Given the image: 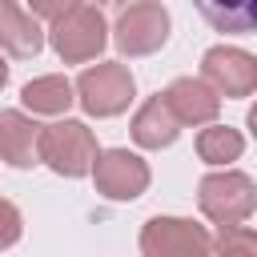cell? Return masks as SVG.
Masks as SVG:
<instances>
[{
	"instance_id": "7c38bea8",
	"label": "cell",
	"mask_w": 257,
	"mask_h": 257,
	"mask_svg": "<svg viewBox=\"0 0 257 257\" xmlns=\"http://www.w3.org/2000/svg\"><path fill=\"white\" fill-rule=\"evenodd\" d=\"M20 100L32 116H64L76 104V88L64 72H44L20 88Z\"/></svg>"
},
{
	"instance_id": "9a60e30c",
	"label": "cell",
	"mask_w": 257,
	"mask_h": 257,
	"mask_svg": "<svg viewBox=\"0 0 257 257\" xmlns=\"http://www.w3.org/2000/svg\"><path fill=\"white\" fill-rule=\"evenodd\" d=\"M197 12L221 32H257V4H197Z\"/></svg>"
},
{
	"instance_id": "9c48e42d",
	"label": "cell",
	"mask_w": 257,
	"mask_h": 257,
	"mask_svg": "<svg viewBox=\"0 0 257 257\" xmlns=\"http://www.w3.org/2000/svg\"><path fill=\"white\" fill-rule=\"evenodd\" d=\"M173 120L177 124H217V112H221V96L201 80V76H177L169 80V88L161 92Z\"/></svg>"
},
{
	"instance_id": "8992f818",
	"label": "cell",
	"mask_w": 257,
	"mask_h": 257,
	"mask_svg": "<svg viewBox=\"0 0 257 257\" xmlns=\"http://www.w3.org/2000/svg\"><path fill=\"white\" fill-rule=\"evenodd\" d=\"M169 8L161 0H137V4H124L116 12V24H112V44L120 56H149L157 52L165 40H169Z\"/></svg>"
},
{
	"instance_id": "3957f363",
	"label": "cell",
	"mask_w": 257,
	"mask_h": 257,
	"mask_svg": "<svg viewBox=\"0 0 257 257\" xmlns=\"http://www.w3.org/2000/svg\"><path fill=\"white\" fill-rule=\"evenodd\" d=\"M197 205L213 225H245L257 213V181L241 169H213L197 181Z\"/></svg>"
},
{
	"instance_id": "ac0fdd59",
	"label": "cell",
	"mask_w": 257,
	"mask_h": 257,
	"mask_svg": "<svg viewBox=\"0 0 257 257\" xmlns=\"http://www.w3.org/2000/svg\"><path fill=\"white\" fill-rule=\"evenodd\" d=\"M245 124H249V133H253V141H257V104H249V112H245Z\"/></svg>"
},
{
	"instance_id": "ba28073f",
	"label": "cell",
	"mask_w": 257,
	"mask_h": 257,
	"mask_svg": "<svg viewBox=\"0 0 257 257\" xmlns=\"http://www.w3.org/2000/svg\"><path fill=\"white\" fill-rule=\"evenodd\" d=\"M149 181H153L149 161L128 149H100V157L92 165V185L108 201H137V197H145Z\"/></svg>"
},
{
	"instance_id": "e0dca14e",
	"label": "cell",
	"mask_w": 257,
	"mask_h": 257,
	"mask_svg": "<svg viewBox=\"0 0 257 257\" xmlns=\"http://www.w3.org/2000/svg\"><path fill=\"white\" fill-rule=\"evenodd\" d=\"M20 237H24V217H20V209H16L8 197H0V253L12 249Z\"/></svg>"
},
{
	"instance_id": "8fae6325",
	"label": "cell",
	"mask_w": 257,
	"mask_h": 257,
	"mask_svg": "<svg viewBox=\"0 0 257 257\" xmlns=\"http://www.w3.org/2000/svg\"><path fill=\"white\" fill-rule=\"evenodd\" d=\"M44 48V28L40 20H32L28 8L12 4V0H0V52L16 56V60H28Z\"/></svg>"
},
{
	"instance_id": "7a4b0ae2",
	"label": "cell",
	"mask_w": 257,
	"mask_h": 257,
	"mask_svg": "<svg viewBox=\"0 0 257 257\" xmlns=\"http://www.w3.org/2000/svg\"><path fill=\"white\" fill-rule=\"evenodd\" d=\"M100 157L96 133L84 120L60 116L52 124H40V165H48L56 177H92V165Z\"/></svg>"
},
{
	"instance_id": "2e32d148",
	"label": "cell",
	"mask_w": 257,
	"mask_h": 257,
	"mask_svg": "<svg viewBox=\"0 0 257 257\" xmlns=\"http://www.w3.org/2000/svg\"><path fill=\"white\" fill-rule=\"evenodd\" d=\"M213 257H257V229L225 225L213 237Z\"/></svg>"
},
{
	"instance_id": "30bf717a",
	"label": "cell",
	"mask_w": 257,
	"mask_h": 257,
	"mask_svg": "<svg viewBox=\"0 0 257 257\" xmlns=\"http://www.w3.org/2000/svg\"><path fill=\"white\" fill-rule=\"evenodd\" d=\"M0 161L12 169L40 165V124L20 108H0Z\"/></svg>"
},
{
	"instance_id": "52a82bcc",
	"label": "cell",
	"mask_w": 257,
	"mask_h": 257,
	"mask_svg": "<svg viewBox=\"0 0 257 257\" xmlns=\"http://www.w3.org/2000/svg\"><path fill=\"white\" fill-rule=\"evenodd\" d=\"M201 80L229 100L253 96L257 92V56L237 48V44H213L201 56Z\"/></svg>"
},
{
	"instance_id": "4fadbf2b",
	"label": "cell",
	"mask_w": 257,
	"mask_h": 257,
	"mask_svg": "<svg viewBox=\"0 0 257 257\" xmlns=\"http://www.w3.org/2000/svg\"><path fill=\"white\" fill-rule=\"evenodd\" d=\"M177 137H181V124L173 120V112H169V104H165L161 92L149 96V100L133 112V141H137L141 149H169Z\"/></svg>"
},
{
	"instance_id": "277c9868",
	"label": "cell",
	"mask_w": 257,
	"mask_h": 257,
	"mask_svg": "<svg viewBox=\"0 0 257 257\" xmlns=\"http://www.w3.org/2000/svg\"><path fill=\"white\" fill-rule=\"evenodd\" d=\"M76 104L96 116V120H108V116H120L133 96H137V80L128 72V64L120 60H100V64H88L80 76H76Z\"/></svg>"
},
{
	"instance_id": "5bb4252c",
	"label": "cell",
	"mask_w": 257,
	"mask_h": 257,
	"mask_svg": "<svg viewBox=\"0 0 257 257\" xmlns=\"http://www.w3.org/2000/svg\"><path fill=\"white\" fill-rule=\"evenodd\" d=\"M241 153H245V137L233 124H209V128L197 133V157L213 169H225V165L241 161Z\"/></svg>"
},
{
	"instance_id": "d6986e66",
	"label": "cell",
	"mask_w": 257,
	"mask_h": 257,
	"mask_svg": "<svg viewBox=\"0 0 257 257\" xmlns=\"http://www.w3.org/2000/svg\"><path fill=\"white\" fill-rule=\"evenodd\" d=\"M4 84H8V60L0 56V88H4Z\"/></svg>"
},
{
	"instance_id": "6da1fadb",
	"label": "cell",
	"mask_w": 257,
	"mask_h": 257,
	"mask_svg": "<svg viewBox=\"0 0 257 257\" xmlns=\"http://www.w3.org/2000/svg\"><path fill=\"white\" fill-rule=\"evenodd\" d=\"M48 44L64 64H88L104 52L108 44V24L104 12L88 0H72L52 24H48Z\"/></svg>"
},
{
	"instance_id": "5b68a950",
	"label": "cell",
	"mask_w": 257,
	"mask_h": 257,
	"mask_svg": "<svg viewBox=\"0 0 257 257\" xmlns=\"http://www.w3.org/2000/svg\"><path fill=\"white\" fill-rule=\"evenodd\" d=\"M141 257H213V237L205 225L189 217H169L157 213L141 225Z\"/></svg>"
}]
</instances>
